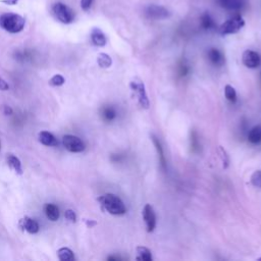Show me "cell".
Listing matches in <instances>:
<instances>
[{"instance_id": "6da1fadb", "label": "cell", "mask_w": 261, "mask_h": 261, "mask_svg": "<svg viewBox=\"0 0 261 261\" xmlns=\"http://www.w3.org/2000/svg\"><path fill=\"white\" fill-rule=\"evenodd\" d=\"M98 202L104 210L113 215H123L127 212V208L123 200L115 194H104L98 197Z\"/></svg>"}, {"instance_id": "7a4b0ae2", "label": "cell", "mask_w": 261, "mask_h": 261, "mask_svg": "<svg viewBox=\"0 0 261 261\" xmlns=\"http://www.w3.org/2000/svg\"><path fill=\"white\" fill-rule=\"evenodd\" d=\"M25 24H26L25 19L22 16L17 14L8 13L0 16V27H2L5 31L12 34H17L22 32L25 28Z\"/></svg>"}, {"instance_id": "3957f363", "label": "cell", "mask_w": 261, "mask_h": 261, "mask_svg": "<svg viewBox=\"0 0 261 261\" xmlns=\"http://www.w3.org/2000/svg\"><path fill=\"white\" fill-rule=\"evenodd\" d=\"M130 88L133 91V93L135 94V96L137 97L140 106L144 109H148L150 106V101H149L143 81L139 78L133 79L130 83Z\"/></svg>"}, {"instance_id": "277c9868", "label": "cell", "mask_w": 261, "mask_h": 261, "mask_svg": "<svg viewBox=\"0 0 261 261\" xmlns=\"http://www.w3.org/2000/svg\"><path fill=\"white\" fill-rule=\"evenodd\" d=\"M52 14L57 21L62 24H71L74 20L73 11L62 3H57L52 7Z\"/></svg>"}, {"instance_id": "5b68a950", "label": "cell", "mask_w": 261, "mask_h": 261, "mask_svg": "<svg viewBox=\"0 0 261 261\" xmlns=\"http://www.w3.org/2000/svg\"><path fill=\"white\" fill-rule=\"evenodd\" d=\"M245 26V21L241 16H235L226 21L219 27V33L221 35H231L238 33Z\"/></svg>"}, {"instance_id": "8992f818", "label": "cell", "mask_w": 261, "mask_h": 261, "mask_svg": "<svg viewBox=\"0 0 261 261\" xmlns=\"http://www.w3.org/2000/svg\"><path fill=\"white\" fill-rule=\"evenodd\" d=\"M63 147L72 153H80L83 152L86 148L84 142L77 136L73 135H65L62 138Z\"/></svg>"}, {"instance_id": "52a82bcc", "label": "cell", "mask_w": 261, "mask_h": 261, "mask_svg": "<svg viewBox=\"0 0 261 261\" xmlns=\"http://www.w3.org/2000/svg\"><path fill=\"white\" fill-rule=\"evenodd\" d=\"M145 15L147 18L152 19V20H164L167 19L170 14L169 12L160 6H155L151 5L145 9Z\"/></svg>"}, {"instance_id": "ba28073f", "label": "cell", "mask_w": 261, "mask_h": 261, "mask_svg": "<svg viewBox=\"0 0 261 261\" xmlns=\"http://www.w3.org/2000/svg\"><path fill=\"white\" fill-rule=\"evenodd\" d=\"M142 215L147 232L152 233L156 228V214L153 207L150 204H146L142 210Z\"/></svg>"}, {"instance_id": "9c48e42d", "label": "cell", "mask_w": 261, "mask_h": 261, "mask_svg": "<svg viewBox=\"0 0 261 261\" xmlns=\"http://www.w3.org/2000/svg\"><path fill=\"white\" fill-rule=\"evenodd\" d=\"M242 61L246 67L256 68L261 63L260 55L253 50H246L242 55Z\"/></svg>"}, {"instance_id": "30bf717a", "label": "cell", "mask_w": 261, "mask_h": 261, "mask_svg": "<svg viewBox=\"0 0 261 261\" xmlns=\"http://www.w3.org/2000/svg\"><path fill=\"white\" fill-rule=\"evenodd\" d=\"M216 4L228 11H240L246 6V0H215Z\"/></svg>"}, {"instance_id": "8fae6325", "label": "cell", "mask_w": 261, "mask_h": 261, "mask_svg": "<svg viewBox=\"0 0 261 261\" xmlns=\"http://www.w3.org/2000/svg\"><path fill=\"white\" fill-rule=\"evenodd\" d=\"M20 226L22 229H24L30 234H37L40 229L38 222L29 216H25L24 218H22L20 220Z\"/></svg>"}, {"instance_id": "7c38bea8", "label": "cell", "mask_w": 261, "mask_h": 261, "mask_svg": "<svg viewBox=\"0 0 261 261\" xmlns=\"http://www.w3.org/2000/svg\"><path fill=\"white\" fill-rule=\"evenodd\" d=\"M91 40H92V43L95 45V46H98V47H103L106 45V37L104 35V33L98 29V28H94L91 32Z\"/></svg>"}, {"instance_id": "4fadbf2b", "label": "cell", "mask_w": 261, "mask_h": 261, "mask_svg": "<svg viewBox=\"0 0 261 261\" xmlns=\"http://www.w3.org/2000/svg\"><path fill=\"white\" fill-rule=\"evenodd\" d=\"M151 140L155 146V149L157 151L158 154V159H159V163L161 165V167L165 170L166 169V160H165V156H164V152H163V148L161 145L160 140L155 136V135H151Z\"/></svg>"}, {"instance_id": "5bb4252c", "label": "cell", "mask_w": 261, "mask_h": 261, "mask_svg": "<svg viewBox=\"0 0 261 261\" xmlns=\"http://www.w3.org/2000/svg\"><path fill=\"white\" fill-rule=\"evenodd\" d=\"M207 56H208V59L210 60V62L214 65L220 66L225 63V57L218 49H215V48L209 49L207 52Z\"/></svg>"}, {"instance_id": "9a60e30c", "label": "cell", "mask_w": 261, "mask_h": 261, "mask_svg": "<svg viewBox=\"0 0 261 261\" xmlns=\"http://www.w3.org/2000/svg\"><path fill=\"white\" fill-rule=\"evenodd\" d=\"M39 141L45 146H57L58 144L56 138L47 131H42L39 133Z\"/></svg>"}, {"instance_id": "2e32d148", "label": "cell", "mask_w": 261, "mask_h": 261, "mask_svg": "<svg viewBox=\"0 0 261 261\" xmlns=\"http://www.w3.org/2000/svg\"><path fill=\"white\" fill-rule=\"evenodd\" d=\"M44 210H45V214L49 218V220H51V221L58 220L60 213H59V209L56 205H54L52 203H48L45 205Z\"/></svg>"}, {"instance_id": "e0dca14e", "label": "cell", "mask_w": 261, "mask_h": 261, "mask_svg": "<svg viewBox=\"0 0 261 261\" xmlns=\"http://www.w3.org/2000/svg\"><path fill=\"white\" fill-rule=\"evenodd\" d=\"M136 253H137L136 260L138 261H152L153 259L151 251L147 247L138 246L136 248Z\"/></svg>"}, {"instance_id": "ac0fdd59", "label": "cell", "mask_w": 261, "mask_h": 261, "mask_svg": "<svg viewBox=\"0 0 261 261\" xmlns=\"http://www.w3.org/2000/svg\"><path fill=\"white\" fill-rule=\"evenodd\" d=\"M8 164L12 169H14L18 173V175H23L22 163H21V160L17 156L10 154L8 156Z\"/></svg>"}, {"instance_id": "d6986e66", "label": "cell", "mask_w": 261, "mask_h": 261, "mask_svg": "<svg viewBox=\"0 0 261 261\" xmlns=\"http://www.w3.org/2000/svg\"><path fill=\"white\" fill-rule=\"evenodd\" d=\"M248 140L252 144L261 143V126H255L249 131Z\"/></svg>"}, {"instance_id": "ffe728a7", "label": "cell", "mask_w": 261, "mask_h": 261, "mask_svg": "<svg viewBox=\"0 0 261 261\" xmlns=\"http://www.w3.org/2000/svg\"><path fill=\"white\" fill-rule=\"evenodd\" d=\"M57 256L59 258V260L61 261H72L74 260V255L73 252L69 249V248H60L57 251Z\"/></svg>"}, {"instance_id": "44dd1931", "label": "cell", "mask_w": 261, "mask_h": 261, "mask_svg": "<svg viewBox=\"0 0 261 261\" xmlns=\"http://www.w3.org/2000/svg\"><path fill=\"white\" fill-rule=\"evenodd\" d=\"M97 62H98V65L102 68H108L111 66L113 64V59L111 57L106 54V53H99L98 54V57H97Z\"/></svg>"}, {"instance_id": "7402d4cb", "label": "cell", "mask_w": 261, "mask_h": 261, "mask_svg": "<svg viewBox=\"0 0 261 261\" xmlns=\"http://www.w3.org/2000/svg\"><path fill=\"white\" fill-rule=\"evenodd\" d=\"M201 26L205 30H212L215 28V23L209 14H203L201 17Z\"/></svg>"}, {"instance_id": "603a6c76", "label": "cell", "mask_w": 261, "mask_h": 261, "mask_svg": "<svg viewBox=\"0 0 261 261\" xmlns=\"http://www.w3.org/2000/svg\"><path fill=\"white\" fill-rule=\"evenodd\" d=\"M225 96L232 103H235L237 101V92H236V90H235L233 86L226 85V87H225Z\"/></svg>"}, {"instance_id": "cb8c5ba5", "label": "cell", "mask_w": 261, "mask_h": 261, "mask_svg": "<svg viewBox=\"0 0 261 261\" xmlns=\"http://www.w3.org/2000/svg\"><path fill=\"white\" fill-rule=\"evenodd\" d=\"M217 153L219 155V158L221 160L222 163V167L223 168H228L230 165V156L228 154V152L226 151V149L222 146H218L217 148Z\"/></svg>"}, {"instance_id": "d4e9b609", "label": "cell", "mask_w": 261, "mask_h": 261, "mask_svg": "<svg viewBox=\"0 0 261 261\" xmlns=\"http://www.w3.org/2000/svg\"><path fill=\"white\" fill-rule=\"evenodd\" d=\"M102 117L105 121L107 122H113L116 118H117V113L115 110V108L108 106V107H104L102 110Z\"/></svg>"}, {"instance_id": "484cf974", "label": "cell", "mask_w": 261, "mask_h": 261, "mask_svg": "<svg viewBox=\"0 0 261 261\" xmlns=\"http://www.w3.org/2000/svg\"><path fill=\"white\" fill-rule=\"evenodd\" d=\"M251 184L256 188H261V170H256L252 173Z\"/></svg>"}, {"instance_id": "4316f807", "label": "cell", "mask_w": 261, "mask_h": 261, "mask_svg": "<svg viewBox=\"0 0 261 261\" xmlns=\"http://www.w3.org/2000/svg\"><path fill=\"white\" fill-rule=\"evenodd\" d=\"M64 83H65V80L61 74H55L49 80V85H51L53 87L62 86Z\"/></svg>"}, {"instance_id": "83f0119b", "label": "cell", "mask_w": 261, "mask_h": 261, "mask_svg": "<svg viewBox=\"0 0 261 261\" xmlns=\"http://www.w3.org/2000/svg\"><path fill=\"white\" fill-rule=\"evenodd\" d=\"M93 2H94V0H81V8H82V10L85 11V12H88L91 9V7H92Z\"/></svg>"}, {"instance_id": "f1b7e54d", "label": "cell", "mask_w": 261, "mask_h": 261, "mask_svg": "<svg viewBox=\"0 0 261 261\" xmlns=\"http://www.w3.org/2000/svg\"><path fill=\"white\" fill-rule=\"evenodd\" d=\"M64 216L70 222H76V220H77V215H76L74 211L71 209H67L64 213Z\"/></svg>"}, {"instance_id": "f546056e", "label": "cell", "mask_w": 261, "mask_h": 261, "mask_svg": "<svg viewBox=\"0 0 261 261\" xmlns=\"http://www.w3.org/2000/svg\"><path fill=\"white\" fill-rule=\"evenodd\" d=\"M10 89L9 84L4 80L0 78V91H7Z\"/></svg>"}, {"instance_id": "4dcf8cb0", "label": "cell", "mask_w": 261, "mask_h": 261, "mask_svg": "<svg viewBox=\"0 0 261 261\" xmlns=\"http://www.w3.org/2000/svg\"><path fill=\"white\" fill-rule=\"evenodd\" d=\"M4 113H5L6 116H11V115H13V108L9 105H5L4 106Z\"/></svg>"}, {"instance_id": "1f68e13d", "label": "cell", "mask_w": 261, "mask_h": 261, "mask_svg": "<svg viewBox=\"0 0 261 261\" xmlns=\"http://www.w3.org/2000/svg\"><path fill=\"white\" fill-rule=\"evenodd\" d=\"M96 225H97V222H96L95 220H92V219L86 220V226L88 227V228H93V227H95Z\"/></svg>"}, {"instance_id": "d6a6232c", "label": "cell", "mask_w": 261, "mask_h": 261, "mask_svg": "<svg viewBox=\"0 0 261 261\" xmlns=\"http://www.w3.org/2000/svg\"><path fill=\"white\" fill-rule=\"evenodd\" d=\"M4 2L8 5H11V6H14V5H17L19 0H4Z\"/></svg>"}, {"instance_id": "836d02e7", "label": "cell", "mask_w": 261, "mask_h": 261, "mask_svg": "<svg viewBox=\"0 0 261 261\" xmlns=\"http://www.w3.org/2000/svg\"><path fill=\"white\" fill-rule=\"evenodd\" d=\"M258 260H259V261H261V257H260V258H258Z\"/></svg>"}]
</instances>
